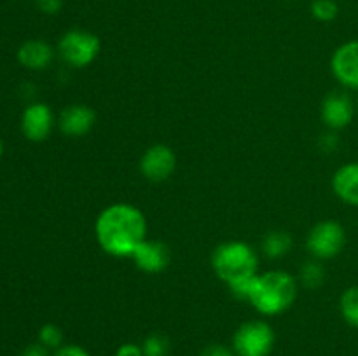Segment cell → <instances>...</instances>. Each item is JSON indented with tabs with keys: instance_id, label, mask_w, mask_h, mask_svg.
<instances>
[{
	"instance_id": "1",
	"label": "cell",
	"mask_w": 358,
	"mask_h": 356,
	"mask_svg": "<svg viewBox=\"0 0 358 356\" xmlns=\"http://www.w3.org/2000/svg\"><path fill=\"white\" fill-rule=\"evenodd\" d=\"M94 237L110 257H131L140 243L147 239V218L131 202H114L96 216Z\"/></svg>"
},
{
	"instance_id": "2",
	"label": "cell",
	"mask_w": 358,
	"mask_h": 356,
	"mask_svg": "<svg viewBox=\"0 0 358 356\" xmlns=\"http://www.w3.org/2000/svg\"><path fill=\"white\" fill-rule=\"evenodd\" d=\"M299 283L290 272L282 269L259 272L248 302L262 316H278L294 306Z\"/></svg>"
},
{
	"instance_id": "3",
	"label": "cell",
	"mask_w": 358,
	"mask_h": 356,
	"mask_svg": "<svg viewBox=\"0 0 358 356\" xmlns=\"http://www.w3.org/2000/svg\"><path fill=\"white\" fill-rule=\"evenodd\" d=\"M210 264L217 278L227 286L259 274V255L250 244L240 239L217 244Z\"/></svg>"
},
{
	"instance_id": "4",
	"label": "cell",
	"mask_w": 358,
	"mask_h": 356,
	"mask_svg": "<svg viewBox=\"0 0 358 356\" xmlns=\"http://www.w3.org/2000/svg\"><path fill=\"white\" fill-rule=\"evenodd\" d=\"M100 49L98 35L83 28H72L62 35L56 51L65 65L72 68H86L98 58Z\"/></svg>"
},
{
	"instance_id": "5",
	"label": "cell",
	"mask_w": 358,
	"mask_h": 356,
	"mask_svg": "<svg viewBox=\"0 0 358 356\" xmlns=\"http://www.w3.org/2000/svg\"><path fill=\"white\" fill-rule=\"evenodd\" d=\"M276 334L264 320H250L241 323L233 334L231 348L236 356H269L275 349Z\"/></svg>"
},
{
	"instance_id": "6",
	"label": "cell",
	"mask_w": 358,
	"mask_h": 356,
	"mask_svg": "<svg viewBox=\"0 0 358 356\" xmlns=\"http://www.w3.org/2000/svg\"><path fill=\"white\" fill-rule=\"evenodd\" d=\"M346 246V230L336 220H322L315 223L306 236V250L317 260H331Z\"/></svg>"
},
{
	"instance_id": "7",
	"label": "cell",
	"mask_w": 358,
	"mask_h": 356,
	"mask_svg": "<svg viewBox=\"0 0 358 356\" xmlns=\"http://www.w3.org/2000/svg\"><path fill=\"white\" fill-rule=\"evenodd\" d=\"M138 170L145 180L152 184H161L171 178L177 170V156L173 149L164 143H156L145 149L138 163Z\"/></svg>"
},
{
	"instance_id": "8",
	"label": "cell",
	"mask_w": 358,
	"mask_h": 356,
	"mask_svg": "<svg viewBox=\"0 0 358 356\" xmlns=\"http://www.w3.org/2000/svg\"><path fill=\"white\" fill-rule=\"evenodd\" d=\"M331 72L346 91H358V38L336 47L331 58Z\"/></svg>"
},
{
	"instance_id": "9",
	"label": "cell",
	"mask_w": 358,
	"mask_h": 356,
	"mask_svg": "<svg viewBox=\"0 0 358 356\" xmlns=\"http://www.w3.org/2000/svg\"><path fill=\"white\" fill-rule=\"evenodd\" d=\"M320 117L331 131H341V129L348 128L355 117V103L348 91L329 93L322 101Z\"/></svg>"
},
{
	"instance_id": "10",
	"label": "cell",
	"mask_w": 358,
	"mask_h": 356,
	"mask_svg": "<svg viewBox=\"0 0 358 356\" xmlns=\"http://www.w3.org/2000/svg\"><path fill=\"white\" fill-rule=\"evenodd\" d=\"M55 124H58L51 107L45 103H31L21 115V131L30 142H44L49 138Z\"/></svg>"
},
{
	"instance_id": "11",
	"label": "cell",
	"mask_w": 358,
	"mask_h": 356,
	"mask_svg": "<svg viewBox=\"0 0 358 356\" xmlns=\"http://www.w3.org/2000/svg\"><path fill=\"white\" fill-rule=\"evenodd\" d=\"M96 124V112L84 103L69 105L58 117V128L69 138H83Z\"/></svg>"
},
{
	"instance_id": "12",
	"label": "cell",
	"mask_w": 358,
	"mask_h": 356,
	"mask_svg": "<svg viewBox=\"0 0 358 356\" xmlns=\"http://www.w3.org/2000/svg\"><path fill=\"white\" fill-rule=\"evenodd\" d=\"M136 267L147 274H159L170 265L171 255L168 244L157 239H145L131 255Z\"/></svg>"
},
{
	"instance_id": "13",
	"label": "cell",
	"mask_w": 358,
	"mask_h": 356,
	"mask_svg": "<svg viewBox=\"0 0 358 356\" xmlns=\"http://www.w3.org/2000/svg\"><path fill=\"white\" fill-rule=\"evenodd\" d=\"M332 192L345 205L358 208V161L345 163L332 175Z\"/></svg>"
},
{
	"instance_id": "14",
	"label": "cell",
	"mask_w": 358,
	"mask_h": 356,
	"mask_svg": "<svg viewBox=\"0 0 358 356\" xmlns=\"http://www.w3.org/2000/svg\"><path fill=\"white\" fill-rule=\"evenodd\" d=\"M55 59V49L51 44L41 38H31V40L23 42L17 49V61L21 66L34 72L45 70Z\"/></svg>"
},
{
	"instance_id": "15",
	"label": "cell",
	"mask_w": 358,
	"mask_h": 356,
	"mask_svg": "<svg viewBox=\"0 0 358 356\" xmlns=\"http://www.w3.org/2000/svg\"><path fill=\"white\" fill-rule=\"evenodd\" d=\"M292 246H294L292 236H290L287 230H280V229L269 230L261 243L262 253H264L268 258H271V260L285 257V255L292 250Z\"/></svg>"
},
{
	"instance_id": "16",
	"label": "cell",
	"mask_w": 358,
	"mask_h": 356,
	"mask_svg": "<svg viewBox=\"0 0 358 356\" xmlns=\"http://www.w3.org/2000/svg\"><path fill=\"white\" fill-rule=\"evenodd\" d=\"M339 313L343 320L358 330V285L348 286L339 297Z\"/></svg>"
},
{
	"instance_id": "17",
	"label": "cell",
	"mask_w": 358,
	"mask_h": 356,
	"mask_svg": "<svg viewBox=\"0 0 358 356\" xmlns=\"http://www.w3.org/2000/svg\"><path fill=\"white\" fill-rule=\"evenodd\" d=\"M325 281V269L320 260L313 258V260L306 262L301 265L299 269V283L308 290H317L324 285Z\"/></svg>"
},
{
	"instance_id": "18",
	"label": "cell",
	"mask_w": 358,
	"mask_h": 356,
	"mask_svg": "<svg viewBox=\"0 0 358 356\" xmlns=\"http://www.w3.org/2000/svg\"><path fill=\"white\" fill-rule=\"evenodd\" d=\"M143 356H168L170 355V339L164 334L154 332L143 339L142 344Z\"/></svg>"
},
{
	"instance_id": "19",
	"label": "cell",
	"mask_w": 358,
	"mask_h": 356,
	"mask_svg": "<svg viewBox=\"0 0 358 356\" xmlns=\"http://www.w3.org/2000/svg\"><path fill=\"white\" fill-rule=\"evenodd\" d=\"M311 16L320 23H331L339 16V6L336 0H313Z\"/></svg>"
},
{
	"instance_id": "20",
	"label": "cell",
	"mask_w": 358,
	"mask_h": 356,
	"mask_svg": "<svg viewBox=\"0 0 358 356\" xmlns=\"http://www.w3.org/2000/svg\"><path fill=\"white\" fill-rule=\"evenodd\" d=\"M63 339H65L63 330L55 323L42 325L41 330H38V342L48 349H55L56 351L58 348H62Z\"/></svg>"
},
{
	"instance_id": "21",
	"label": "cell",
	"mask_w": 358,
	"mask_h": 356,
	"mask_svg": "<svg viewBox=\"0 0 358 356\" xmlns=\"http://www.w3.org/2000/svg\"><path fill=\"white\" fill-rule=\"evenodd\" d=\"M318 145H320V149L324 150V152H336V149L339 147L338 131H331V129H329L325 135L320 136V142H318Z\"/></svg>"
},
{
	"instance_id": "22",
	"label": "cell",
	"mask_w": 358,
	"mask_h": 356,
	"mask_svg": "<svg viewBox=\"0 0 358 356\" xmlns=\"http://www.w3.org/2000/svg\"><path fill=\"white\" fill-rule=\"evenodd\" d=\"M38 10L45 16H55L63 9V0H35Z\"/></svg>"
},
{
	"instance_id": "23",
	"label": "cell",
	"mask_w": 358,
	"mask_h": 356,
	"mask_svg": "<svg viewBox=\"0 0 358 356\" xmlns=\"http://www.w3.org/2000/svg\"><path fill=\"white\" fill-rule=\"evenodd\" d=\"M52 356H91L87 349L79 344H63L62 348L56 349Z\"/></svg>"
},
{
	"instance_id": "24",
	"label": "cell",
	"mask_w": 358,
	"mask_h": 356,
	"mask_svg": "<svg viewBox=\"0 0 358 356\" xmlns=\"http://www.w3.org/2000/svg\"><path fill=\"white\" fill-rule=\"evenodd\" d=\"M201 356H236L231 346L224 344H210L201 351Z\"/></svg>"
},
{
	"instance_id": "25",
	"label": "cell",
	"mask_w": 358,
	"mask_h": 356,
	"mask_svg": "<svg viewBox=\"0 0 358 356\" xmlns=\"http://www.w3.org/2000/svg\"><path fill=\"white\" fill-rule=\"evenodd\" d=\"M114 356H143L142 346L135 344V342H124L119 346Z\"/></svg>"
},
{
	"instance_id": "26",
	"label": "cell",
	"mask_w": 358,
	"mask_h": 356,
	"mask_svg": "<svg viewBox=\"0 0 358 356\" xmlns=\"http://www.w3.org/2000/svg\"><path fill=\"white\" fill-rule=\"evenodd\" d=\"M20 356H49V349L44 348L41 342H35V344L27 346V348L20 353Z\"/></svg>"
},
{
	"instance_id": "27",
	"label": "cell",
	"mask_w": 358,
	"mask_h": 356,
	"mask_svg": "<svg viewBox=\"0 0 358 356\" xmlns=\"http://www.w3.org/2000/svg\"><path fill=\"white\" fill-rule=\"evenodd\" d=\"M2 152H3V147H2V140H0V157H2Z\"/></svg>"
}]
</instances>
